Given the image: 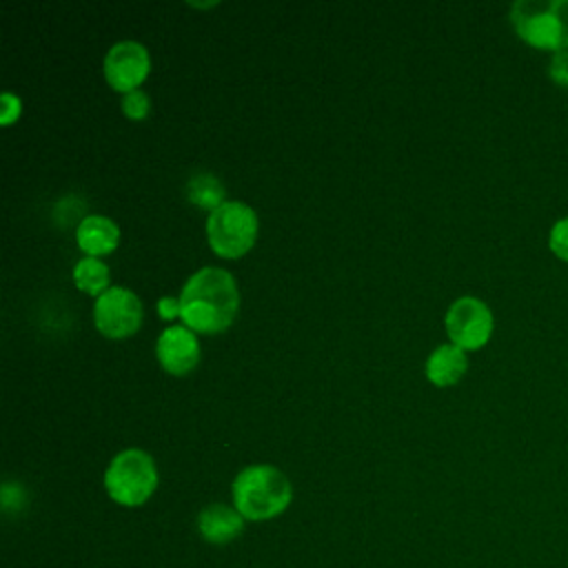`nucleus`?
I'll list each match as a JSON object with an SVG mask.
<instances>
[{
	"label": "nucleus",
	"instance_id": "nucleus-1",
	"mask_svg": "<svg viewBox=\"0 0 568 568\" xmlns=\"http://www.w3.org/2000/svg\"><path fill=\"white\" fill-rule=\"evenodd\" d=\"M240 295L229 271L204 266L195 271L180 293V317L197 333L224 331L237 313Z\"/></svg>",
	"mask_w": 568,
	"mask_h": 568
},
{
	"label": "nucleus",
	"instance_id": "nucleus-2",
	"mask_svg": "<svg viewBox=\"0 0 568 568\" xmlns=\"http://www.w3.org/2000/svg\"><path fill=\"white\" fill-rule=\"evenodd\" d=\"M233 506L248 521H262L284 513L293 499L288 477L271 464L242 468L231 486Z\"/></svg>",
	"mask_w": 568,
	"mask_h": 568
},
{
	"label": "nucleus",
	"instance_id": "nucleus-3",
	"mask_svg": "<svg viewBox=\"0 0 568 568\" xmlns=\"http://www.w3.org/2000/svg\"><path fill=\"white\" fill-rule=\"evenodd\" d=\"M517 36L550 53L568 49V0H517L510 7Z\"/></svg>",
	"mask_w": 568,
	"mask_h": 568
},
{
	"label": "nucleus",
	"instance_id": "nucleus-4",
	"mask_svg": "<svg viewBox=\"0 0 568 568\" xmlns=\"http://www.w3.org/2000/svg\"><path fill=\"white\" fill-rule=\"evenodd\" d=\"M158 486L155 462L142 448L118 453L104 470L109 497L122 506H142Z\"/></svg>",
	"mask_w": 568,
	"mask_h": 568
},
{
	"label": "nucleus",
	"instance_id": "nucleus-5",
	"mask_svg": "<svg viewBox=\"0 0 568 568\" xmlns=\"http://www.w3.org/2000/svg\"><path fill=\"white\" fill-rule=\"evenodd\" d=\"M257 235L255 211L237 200H226L206 220V237L211 248L222 257H237L246 253Z\"/></svg>",
	"mask_w": 568,
	"mask_h": 568
},
{
	"label": "nucleus",
	"instance_id": "nucleus-6",
	"mask_svg": "<svg viewBox=\"0 0 568 568\" xmlns=\"http://www.w3.org/2000/svg\"><path fill=\"white\" fill-rule=\"evenodd\" d=\"M446 333L464 351L481 348L493 335V313L486 302L473 295L457 297L444 317Z\"/></svg>",
	"mask_w": 568,
	"mask_h": 568
},
{
	"label": "nucleus",
	"instance_id": "nucleus-7",
	"mask_svg": "<svg viewBox=\"0 0 568 568\" xmlns=\"http://www.w3.org/2000/svg\"><path fill=\"white\" fill-rule=\"evenodd\" d=\"M93 320L100 333L106 337H126L140 328L142 302L133 291L124 286H111L95 300Z\"/></svg>",
	"mask_w": 568,
	"mask_h": 568
},
{
	"label": "nucleus",
	"instance_id": "nucleus-8",
	"mask_svg": "<svg viewBox=\"0 0 568 568\" xmlns=\"http://www.w3.org/2000/svg\"><path fill=\"white\" fill-rule=\"evenodd\" d=\"M149 67V51L135 40H120L104 55V78L122 93L135 91V87L146 78Z\"/></svg>",
	"mask_w": 568,
	"mask_h": 568
},
{
	"label": "nucleus",
	"instance_id": "nucleus-9",
	"mask_svg": "<svg viewBox=\"0 0 568 568\" xmlns=\"http://www.w3.org/2000/svg\"><path fill=\"white\" fill-rule=\"evenodd\" d=\"M155 355L169 373L184 375L197 364L200 344H197L195 333L189 326L175 324L160 333V337L155 342Z\"/></svg>",
	"mask_w": 568,
	"mask_h": 568
},
{
	"label": "nucleus",
	"instance_id": "nucleus-10",
	"mask_svg": "<svg viewBox=\"0 0 568 568\" xmlns=\"http://www.w3.org/2000/svg\"><path fill=\"white\" fill-rule=\"evenodd\" d=\"M244 528V517L237 513L235 506L226 504H209L197 515V530L200 535L215 546H224L233 541Z\"/></svg>",
	"mask_w": 568,
	"mask_h": 568
},
{
	"label": "nucleus",
	"instance_id": "nucleus-11",
	"mask_svg": "<svg viewBox=\"0 0 568 568\" xmlns=\"http://www.w3.org/2000/svg\"><path fill=\"white\" fill-rule=\"evenodd\" d=\"M75 240L89 257H95L102 253H111L118 246L120 229L113 220L104 215H87L75 229Z\"/></svg>",
	"mask_w": 568,
	"mask_h": 568
},
{
	"label": "nucleus",
	"instance_id": "nucleus-12",
	"mask_svg": "<svg viewBox=\"0 0 568 568\" xmlns=\"http://www.w3.org/2000/svg\"><path fill=\"white\" fill-rule=\"evenodd\" d=\"M468 368L466 351L457 344L437 346L426 359V377L437 386H450L464 377Z\"/></svg>",
	"mask_w": 568,
	"mask_h": 568
},
{
	"label": "nucleus",
	"instance_id": "nucleus-13",
	"mask_svg": "<svg viewBox=\"0 0 568 568\" xmlns=\"http://www.w3.org/2000/svg\"><path fill=\"white\" fill-rule=\"evenodd\" d=\"M186 197L197 204L200 209L215 211L220 204H224V184L220 182L217 175L200 171L193 173L186 182Z\"/></svg>",
	"mask_w": 568,
	"mask_h": 568
},
{
	"label": "nucleus",
	"instance_id": "nucleus-14",
	"mask_svg": "<svg viewBox=\"0 0 568 568\" xmlns=\"http://www.w3.org/2000/svg\"><path fill=\"white\" fill-rule=\"evenodd\" d=\"M73 282L78 284L80 291L89 295H102L109 286V268L98 260V257H82L73 266Z\"/></svg>",
	"mask_w": 568,
	"mask_h": 568
},
{
	"label": "nucleus",
	"instance_id": "nucleus-15",
	"mask_svg": "<svg viewBox=\"0 0 568 568\" xmlns=\"http://www.w3.org/2000/svg\"><path fill=\"white\" fill-rule=\"evenodd\" d=\"M548 248L555 257L568 264V215L559 217L548 233Z\"/></svg>",
	"mask_w": 568,
	"mask_h": 568
},
{
	"label": "nucleus",
	"instance_id": "nucleus-16",
	"mask_svg": "<svg viewBox=\"0 0 568 568\" xmlns=\"http://www.w3.org/2000/svg\"><path fill=\"white\" fill-rule=\"evenodd\" d=\"M122 109H124V113H126L129 118L142 120V118L149 115V109H151L149 95H146L144 91H140V89L129 91V93H124V98H122Z\"/></svg>",
	"mask_w": 568,
	"mask_h": 568
},
{
	"label": "nucleus",
	"instance_id": "nucleus-17",
	"mask_svg": "<svg viewBox=\"0 0 568 568\" xmlns=\"http://www.w3.org/2000/svg\"><path fill=\"white\" fill-rule=\"evenodd\" d=\"M548 75H550V80H552L557 87L568 89V49L557 51V53L550 55Z\"/></svg>",
	"mask_w": 568,
	"mask_h": 568
},
{
	"label": "nucleus",
	"instance_id": "nucleus-18",
	"mask_svg": "<svg viewBox=\"0 0 568 568\" xmlns=\"http://www.w3.org/2000/svg\"><path fill=\"white\" fill-rule=\"evenodd\" d=\"M20 113V100L13 93H2V124H9Z\"/></svg>",
	"mask_w": 568,
	"mask_h": 568
},
{
	"label": "nucleus",
	"instance_id": "nucleus-19",
	"mask_svg": "<svg viewBox=\"0 0 568 568\" xmlns=\"http://www.w3.org/2000/svg\"><path fill=\"white\" fill-rule=\"evenodd\" d=\"M158 313L164 320H173L175 315H180V297H160L158 300Z\"/></svg>",
	"mask_w": 568,
	"mask_h": 568
}]
</instances>
